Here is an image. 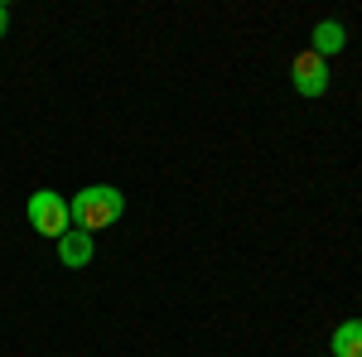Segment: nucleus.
Masks as SVG:
<instances>
[{"mask_svg": "<svg viewBox=\"0 0 362 357\" xmlns=\"http://www.w3.org/2000/svg\"><path fill=\"white\" fill-rule=\"evenodd\" d=\"M329 357H362V319H348V324H338L334 338H329Z\"/></svg>", "mask_w": 362, "mask_h": 357, "instance_id": "6", "label": "nucleus"}, {"mask_svg": "<svg viewBox=\"0 0 362 357\" xmlns=\"http://www.w3.org/2000/svg\"><path fill=\"white\" fill-rule=\"evenodd\" d=\"M324 357H329V353H324Z\"/></svg>", "mask_w": 362, "mask_h": 357, "instance_id": "8", "label": "nucleus"}, {"mask_svg": "<svg viewBox=\"0 0 362 357\" xmlns=\"http://www.w3.org/2000/svg\"><path fill=\"white\" fill-rule=\"evenodd\" d=\"M5 29H10V10L0 5V39H5Z\"/></svg>", "mask_w": 362, "mask_h": 357, "instance_id": "7", "label": "nucleus"}, {"mask_svg": "<svg viewBox=\"0 0 362 357\" xmlns=\"http://www.w3.org/2000/svg\"><path fill=\"white\" fill-rule=\"evenodd\" d=\"M29 222H34V232L39 237H63V232H73V213H68V198H58L54 189H39L29 193Z\"/></svg>", "mask_w": 362, "mask_h": 357, "instance_id": "2", "label": "nucleus"}, {"mask_svg": "<svg viewBox=\"0 0 362 357\" xmlns=\"http://www.w3.org/2000/svg\"><path fill=\"white\" fill-rule=\"evenodd\" d=\"M58 261H63L68 271H83L87 261H92V232H78V227L63 232V237H58Z\"/></svg>", "mask_w": 362, "mask_h": 357, "instance_id": "4", "label": "nucleus"}, {"mask_svg": "<svg viewBox=\"0 0 362 357\" xmlns=\"http://www.w3.org/2000/svg\"><path fill=\"white\" fill-rule=\"evenodd\" d=\"M290 78H295V92H300V97H324V92H329V63L305 49V54L295 58Z\"/></svg>", "mask_w": 362, "mask_h": 357, "instance_id": "3", "label": "nucleus"}, {"mask_svg": "<svg viewBox=\"0 0 362 357\" xmlns=\"http://www.w3.org/2000/svg\"><path fill=\"white\" fill-rule=\"evenodd\" d=\"M343 44H348V29L338 25V20H319V25H314V34H309V54H319V58L338 54Z\"/></svg>", "mask_w": 362, "mask_h": 357, "instance_id": "5", "label": "nucleus"}, {"mask_svg": "<svg viewBox=\"0 0 362 357\" xmlns=\"http://www.w3.org/2000/svg\"><path fill=\"white\" fill-rule=\"evenodd\" d=\"M68 213H73L78 232H102V227H112L126 213V193L116 189V184H92V189H83L68 203Z\"/></svg>", "mask_w": 362, "mask_h": 357, "instance_id": "1", "label": "nucleus"}]
</instances>
